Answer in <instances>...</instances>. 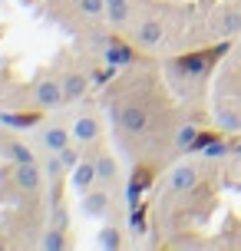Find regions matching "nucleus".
Instances as JSON below:
<instances>
[{"label":"nucleus","instance_id":"obj_1","mask_svg":"<svg viewBox=\"0 0 241 251\" xmlns=\"http://www.w3.org/2000/svg\"><path fill=\"white\" fill-rule=\"evenodd\" d=\"M113 116H116V126L122 136H145L149 126H152V116L142 102H116L113 106Z\"/></svg>","mask_w":241,"mask_h":251},{"label":"nucleus","instance_id":"obj_2","mask_svg":"<svg viewBox=\"0 0 241 251\" xmlns=\"http://www.w3.org/2000/svg\"><path fill=\"white\" fill-rule=\"evenodd\" d=\"M30 102L37 106V109H60L63 106V83L56 79V76H40L37 83L30 86Z\"/></svg>","mask_w":241,"mask_h":251},{"label":"nucleus","instance_id":"obj_3","mask_svg":"<svg viewBox=\"0 0 241 251\" xmlns=\"http://www.w3.org/2000/svg\"><path fill=\"white\" fill-rule=\"evenodd\" d=\"M109 208H113V195H109V188L106 185H93L89 192H83L79 195V212H83V218H102V215H109Z\"/></svg>","mask_w":241,"mask_h":251},{"label":"nucleus","instance_id":"obj_4","mask_svg":"<svg viewBox=\"0 0 241 251\" xmlns=\"http://www.w3.org/2000/svg\"><path fill=\"white\" fill-rule=\"evenodd\" d=\"M73 129L63 123H50V126H37V146L43 152H60L63 146H70Z\"/></svg>","mask_w":241,"mask_h":251},{"label":"nucleus","instance_id":"obj_5","mask_svg":"<svg viewBox=\"0 0 241 251\" xmlns=\"http://www.w3.org/2000/svg\"><path fill=\"white\" fill-rule=\"evenodd\" d=\"M70 129H73V142H79V146H93V142L102 139V123H99V116H93V113L76 116Z\"/></svg>","mask_w":241,"mask_h":251},{"label":"nucleus","instance_id":"obj_6","mask_svg":"<svg viewBox=\"0 0 241 251\" xmlns=\"http://www.w3.org/2000/svg\"><path fill=\"white\" fill-rule=\"evenodd\" d=\"M165 37V24L159 20V17H145V20H139L136 24V43H139L142 50H152V47H159Z\"/></svg>","mask_w":241,"mask_h":251},{"label":"nucleus","instance_id":"obj_7","mask_svg":"<svg viewBox=\"0 0 241 251\" xmlns=\"http://www.w3.org/2000/svg\"><path fill=\"white\" fill-rule=\"evenodd\" d=\"M13 182H17L20 192L33 195V192L43 188V172H40L37 162H20V165H13Z\"/></svg>","mask_w":241,"mask_h":251},{"label":"nucleus","instance_id":"obj_8","mask_svg":"<svg viewBox=\"0 0 241 251\" xmlns=\"http://www.w3.org/2000/svg\"><path fill=\"white\" fill-rule=\"evenodd\" d=\"M60 83H63V100L66 102H83V96L89 93V76L79 73V70H70V73L60 76Z\"/></svg>","mask_w":241,"mask_h":251},{"label":"nucleus","instance_id":"obj_9","mask_svg":"<svg viewBox=\"0 0 241 251\" xmlns=\"http://www.w3.org/2000/svg\"><path fill=\"white\" fill-rule=\"evenodd\" d=\"M198 185V169L195 165H178V169H172V176H169V192H175V195H185V192H192V188Z\"/></svg>","mask_w":241,"mask_h":251},{"label":"nucleus","instance_id":"obj_10","mask_svg":"<svg viewBox=\"0 0 241 251\" xmlns=\"http://www.w3.org/2000/svg\"><path fill=\"white\" fill-rule=\"evenodd\" d=\"M102 60L113 63V66H129L136 60V50L129 43H122L119 37H113V40H106V47H102Z\"/></svg>","mask_w":241,"mask_h":251},{"label":"nucleus","instance_id":"obj_11","mask_svg":"<svg viewBox=\"0 0 241 251\" xmlns=\"http://www.w3.org/2000/svg\"><path fill=\"white\" fill-rule=\"evenodd\" d=\"M96 182H99V178H96V165H93V159H83V162L70 172V185H73V192H76V195L89 192Z\"/></svg>","mask_w":241,"mask_h":251},{"label":"nucleus","instance_id":"obj_12","mask_svg":"<svg viewBox=\"0 0 241 251\" xmlns=\"http://www.w3.org/2000/svg\"><path fill=\"white\" fill-rule=\"evenodd\" d=\"M215 33L218 37H238L241 33V7H225V10L215 17Z\"/></svg>","mask_w":241,"mask_h":251},{"label":"nucleus","instance_id":"obj_13","mask_svg":"<svg viewBox=\"0 0 241 251\" xmlns=\"http://www.w3.org/2000/svg\"><path fill=\"white\" fill-rule=\"evenodd\" d=\"M93 165H96V178H99V185L113 188L116 182H119V165H116V159L109 155V152H99V155L93 159Z\"/></svg>","mask_w":241,"mask_h":251},{"label":"nucleus","instance_id":"obj_14","mask_svg":"<svg viewBox=\"0 0 241 251\" xmlns=\"http://www.w3.org/2000/svg\"><path fill=\"white\" fill-rule=\"evenodd\" d=\"M215 123L221 132H241V113L231 102H218L215 106Z\"/></svg>","mask_w":241,"mask_h":251},{"label":"nucleus","instance_id":"obj_15","mask_svg":"<svg viewBox=\"0 0 241 251\" xmlns=\"http://www.w3.org/2000/svg\"><path fill=\"white\" fill-rule=\"evenodd\" d=\"M0 152H3V159H7V162H13V165H20V162H37L33 149H30L26 142H20V139H7Z\"/></svg>","mask_w":241,"mask_h":251},{"label":"nucleus","instance_id":"obj_16","mask_svg":"<svg viewBox=\"0 0 241 251\" xmlns=\"http://www.w3.org/2000/svg\"><path fill=\"white\" fill-rule=\"evenodd\" d=\"M106 17L116 30H122L132 17V0H106Z\"/></svg>","mask_w":241,"mask_h":251},{"label":"nucleus","instance_id":"obj_17","mask_svg":"<svg viewBox=\"0 0 241 251\" xmlns=\"http://www.w3.org/2000/svg\"><path fill=\"white\" fill-rule=\"evenodd\" d=\"M202 136V129L195 123H182L175 132V152H192V146H195V139Z\"/></svg>","mask_w":241,"mask_h":251},{"label":"nucleus","instance_id":"obj_18","mask_svg":"<svg viewBox=\"0 0 241 251\" xmlns=\"http://www.w3.org/2000/svg\"><path fill=\"white\" fill-rule=\"evenodd\" d=\"M96 241H99V248H106V251H119L126 238H122V231L116 225H106V228H99V238Z\"/></svg>","mask_w":241,"mask_h":251},{"label":"nucleus","instance_id":"obj_19","mask_svg":"<svg viewBox=\"0 0 241 251\" xmlns=\"http://www.w3.org/2000/svg\"><path fill=\"white\" fill-rule=\"evenodd\" d=\"M40 113H43V109H37V113H3L0 119H3L7 126H30V129H37Z\"/></svg>","mask_w":241,"mask_h":251},{"label":"nucleus","instance_id":"obj_20","mask_svg":"<svg viewBox=\"0 0 241 251\" xmlns=\"http://www.w3.org/2000/svg\"><path fill=\"white\" fill-rule=\"evenodd\" d=\"M56 155H60V162L66 165V172H73V169H76V165L83 162V152H79L76 146H73V142H70V146H63V149L56 152Z\"/></svg>","mask_w":241,"mask_h":251},{"label":"nucleus","instance_id":"obj_21","mask_svg":"<svg viewBox=\"0 0 241 251\" xmlns=\"http://www.w3.org/2000/svg\"><path fill=\"white\" fill-rule=\"evenodd\" d=\"M76 3L89 20H102L106 17V0H76Z\"/></svg>","mask_w":241,"mask_h":251},{"label":"nucleus","instance_id":"obj_22","mask_svg":"<svg viewBox=\"0 0 241 251\" xmlns=\"http://www.w3.org/2000/svg\"><path fill=\"white\" fill-rule=\"evenodd\" d=\"M66 238H63V228H50L47 238H43V251H63Z\"/></svg>","mask_w":241,"mask_h":251},{"label":"nucleus","instance_id":"obj_23","mask_svg":"<svg viewBox=\"0 0 241 251\" xmlns=\"http://www.w3.org/2000/svg\"><path fill=\"white\" fill-rule=\"evenodd\" d=\"M116 70H119V66H113V63H106V66H96V70H93V73H89V83H93V86H106V83H109V79H113V73Z\"/></svg>","mask_w":241,"mask_h":251},{"label":"nucleus","instance_id":"obj_24","mask_svg":"<svg viewBox=\"0 0 241 251\" xmlns=\"http://www.w3.org/2000/svg\"><path fill=\"white\" fill-rule=\"evenodd\" d=\"M225 152H228V146H225V142H218V139H212V142L205 146V155H208V159H221Z\"/></svg>","mask_w":241,"mask_h":251},{"label":"nucleus","instance_id":"obj_25","mask_svg":"<svg viewBox=\"0 0 241 251\" xmlns=\"http://www.w3.org/2000/svg\"><path fill=\"white\" fill-rule=\"evenodd\" d=\"M7 86H10V76H7L3 70H0V106L7 102Z\"/></svg>","mask_w":241,"mask_h":251},{"label":"nucleus","instance_id":"obj_26","mask_svg":"<svg viewBox=\"0 0 241 251\" xmlns=\"http://www.w3.org/2000/svg\"><path fill=\"white\" fill-rule=\"evenodd\" d=\"M235 152H238V159H241V146H238V149H235Z\"/></svg>","mask_w":241,"mask_h":251}]
</instances>
